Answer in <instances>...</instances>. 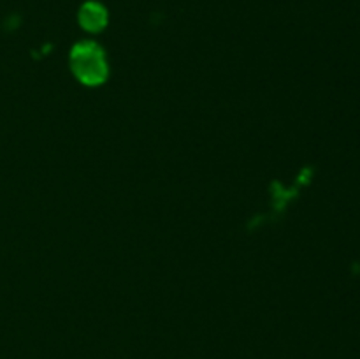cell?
I'll use <instances>...</instances> for the list:
<instances>
[{"mask_svg": "<svg viewBox=\"0 0 360 359\" xmlns=\"http://www.w3.org/2000/svg\"><path fill=\"white\" fill-rule=\"evenodd\" d=\"M70 69L74 76L84 84L104 83L108 77V62L104 51L95 42H79L70 53Z\"/></svg>", "mask_w": 360, "mask_h": 359, "instance_id": "obj_1", "label": "cell"}, {"mask_svg": "<svg viewBox=\"0 0 360 359\" xmlns=\"http://www.w3.org/2000/svg\"><path fill=\"white\" fill-rule=\"evenodd\" d=\"M79 23L88 32H101L108 23V13L97 2H86L79 11Z\"/></svg>", "mask_w": 360, "mask_h": 359, "instance_id": "obj_2", "label": "cell"}]
</instances>
